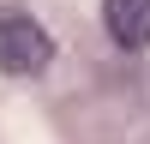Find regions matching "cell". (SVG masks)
<instances>
[{
  "instance_id": "6da1fadb",
  "label": "cell",
  "mask_w": 150,
  "mask_h": 144,
  "mask_svg": "<svg viewBox=\"0 0 150 144\" xmlns=\"http://www.w3.org/2000/svg\"><path fill=\"white\" fill-rule=\"evenodd\" d=\"M48 60H54V36H48L24 6H0V72L36 78Z\"/></svg>"
},
{
  "instance_id": "7a4b0ae2",
  "label": "cell",
  "mask_w": 150,
  "mask_h": 144,
  "mask_svg": "<svg viewBox=\"0 0 150 144\" xmlns=\"http://www.w3.org/2000/svg\"><path fill=\"white\" fill-rule=\"evenodd\" d=\"M102 24L126 54L150 48V0H102Z\"/></svg>"
}]
</instances>
